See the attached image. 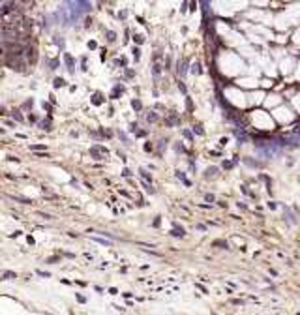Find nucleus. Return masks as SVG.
Here are the masks:
<instances>
[{
    "instance_id": "nucleus-1",
    "label": "nucleus",
    "mask_w": 300,
    "mask_h": 315,
    "mask_svg": "<svg viewBox=\"0 0 300 315\" xmlns=\"http://www.w3.org/2000/svg\"><path fill=\"white\" fill-rule=\"evenodd\" d=\"M218 175H220V173H218V167H208V169L205 171V178H206V180H210V178H216Z\"/></svg>"
},
{
    "instance_id": "nucleus-2",
    "label": "nucleus",
    "mask_w": 300,
    "mask_h": 315,
    "mask_svg": "<svg viewBox=\"0 0 300 315\" xmlns=\"http://www.w3.org/2000/svg\"><path fill=\"white\" fill-rule=\"evenodd\" d=\"M171 235H173V236H186V231H184V227H178L176 223H173V231H171Z\"/></svg>"
},
{
    "instance_id": "nucleus-3",
    "label": "nucleus",
    "mask_w": 300,
    "mask_h": 315,
    "mask_svg": "<svg viewBox=\"0 0 300 315\" xmlns=\"http://www.w3.org/2000/svg\"><path fill=\"white\" fill-rule=\"evenodd\" d=\"M64 60H66V66H68V69L73 73V72H75V68H73V58L69 57L68 53H64Z\"/></svg>"
},
{
    "instance_id": "nucleus-4",
    "label": "nucleus",
    "mask_w": 300,
    "mask_h": 315,
    "mask_svg": "<svg viewBox=\"0 0 300 315\" xmlns=\"http://www.w3.org/2000/svg\"><path fill=\"white\" fill-rule=\"evenodd\" d=\"M118 94H124V86H122V84H116L115 88H113V94H111V98L116 100V96H118Z\"/></svg>"
},
{
    "instance_id": "nucleus-5",
    "label": "nucleus",
    "mask_w": 300,
    "mask_h": 315,
    "mask_svg": "<svg viewBox=\"0 0 300 315\" xmlns=\"http://www.w3.org/2000/svg\"><path fill=\"white\" fill-rule=\"evenodd\" d=\"M103 101H105V100H103V96H101L100 92H96V94L92 96V103H94V105H101Z\"/></svg>"
},
{
    "instance_id": "nucleus-6",
    "label": "nucleus",
    "mask_w": 300,
    "mask_h": 315,
    "mask_svg": "<svg viewBox=\"0 0 300 315\" xmlns=\"http://www.w3.org/2000/svg\"><path fill=\"white\" fill-rule=\"evenodd\" d=\"M283 218H285V220L291 223V225H294V223H296V218H294L291 212H289V208H285V216H283Z\"/></svg>"
},
{
    "instance_id": "nucleus-7",
    "label": "nucleus",
    "mask_w": 300,
    "mask_h": 315,
    "mask_svg": "<svg viewBox=\"0 0 300 315\" xmlns=\"http://www.w3.org/2000/svg\"><path fill=\"white\" fill-rule=\"evenodd\" d=\"M139 173H141V176H143V180H148V182H152V175L146 169H139Z\"/></svg>"
},
{
    "instance_id": "nucleus-8",
    "label": "nucleus",
    "mask_w": 300,
    "mask_h": 315,
    "mask_svg": "<svg viewBox=\"0 0 300 315\" xmlns=\"http://www.w3.org/2000/svg\"><path fill=\"white\" fill-rule=\"evenodd\" d=\"M53 86H54V88H62V86H66V81L57 77V79H54V83H53Z\"/></svg>"
},
{
    "instance_id": "nucleus-9",
    "label": "nucleus",
    "mask_w": 300,
    "mask_h": 315,
    "mask_svg": "<svg viewBox=\"0 0 300 315\" xmlns=\"http://www.w3.org/2000/svg\"><path fill=\"white\" fill-rule=\"evenodd\" d=\"M131 107H133L135 111H141L143 109V103H141L139 100H131Z\"/></svg>"
},
{
    "instance_id": "nucleus-10",
    "label": "nucleus",
    "mask_w": 300,
    "mask_h": 315,
    "mask_svg": "<svg viewBox=\"0 0 300 315\" xmlns=\"http://www.w3.org/2000/svg\"><path fill=\"white\" fill-rule=\"evenodd\" d=\"M39 128L45 130V131H51V130H53V128H51V122H49V120H47V122H45V120L39 122Z\"/></svg>"
},
{
    "instance_id": "nucleus-11",
    "label": "nucleus",
    "mask_w": 300,
    "mask_h": 315,
    "mask_svg": "<svg viewBox=\"0 0 300 315\" xmlns=\"http://www.w3.org/2000/svg\"><path fill=\"white\" fill-rule=\"evenodd\" d=\"M11 116H13V120H17V122H24V118H23V115L19 113V111H13L11 113Z\"/></svg>"
},
{
    "instance_id": "nucleus-12",
    "label": "nucleus",
    "mask_w": 300,
    "mask_h": 315,
    "mask_svg": "<svg viewBox=\"0 0 300 315\" xmlns=\"http://www.w3.org/2000/svg\"><path fill=\"white\" fill-rule=\"evenodd\" d=\"M94 240L98 242V244H101V246H113V242H111V240H105V238H94Z\"/></svg>"
},
{
    "instance_id": "nucleus-13",
    "label": "nucleus",
    "mask_w": 300,
    "mask_h": 315,
    "mask_svg": "<svg viewBox=\"0 0 300 315\" xmlns=\"http://www.w3.org/2000/svg\"><path fill=\"white\" fill-rule=\"evenodd\" d=\"M146 122H148V124L150 122H158V115L156 113H148L146 115Z\"/></svg>"
},
{
    "instance_id": "nucleus-14",
    "label": "nucleus",
    "mask_w": 300,
    "mask_h": 315,
    "mask_svg": "<svg viewBox=\"0 0 300 315\" xmlns=\"http://www.w3.org/2000/svg\"><path fill=\"white\" fill-rule=\"evenodd\" d=\"M212 246H221V248H229V244L225 240H214L212 242Z\"/></svg>"
},
{
    "instance_id": "nucleus-15",
    "label": "nucleus",
    "mask_w": 300,
    "mask_h": 315,
    "mask_svg": "<svg viewBox=\"0 0 300 315\" xmlns=\"http://www.w3.org/2000/svg\"><path fill=\"white\" fill-rule=\"evenodd\" d=\"M131 53H133V58H135V60L141 58V49H139V47H133V51H131Z\"/></svg>"
},
{
    "instance_id": "nucleus-16",
    "label": "nucleus",
    "mask_w": 300,
    "mask_h": 315,
    "mask_svg": "<svg viewBox=\"0 0 300 315\" xmlns=\"http://www.w3.org/2000/svg\"><path fill=\"white\" fill-rule=\"evenodd\" d=\"M193 131H195L197 135H205V131H203V128H201V124H197V126H193Z\"/></svg>"
},
{
    "instance_id": "nucleus-17",
    "label": "nucleus",
    "mask_w": 300,
    "mask_h": 315,
    "mask_svg": "<svg viewBox=\"0 0 300 315\" xmlns=\"http://www.w3.org/2000/svg\"><path fill=\"white\" fill-rule=\"evenodd\" d=\"M244 161H246V163L250 165V167H261V163H259V161H251V160H248V158H246Z\"/></svg>"
},
{
    "instance_id": "nucleus-18",
    "label": "nucleus",
    "mask_w": 300,
    "mask_h": 315,
    "mask_svg": "<svg viewBox=\"0 0 300 315\" xmlns=\"http://www.w3.org/2000/svg\"><path fill=\"white\" fill-rule=\"evenodd\" d=\"M105 34H107V39H109V42H115V39H116V34H115V32H111V30H107Z\"/></svg>"
},
{
    "instance_id": "nucleus-19",
    "label": "nucleus",
    "mask_w": 300,
    "mask_h": 315,
    "mask_svg": "<svg viewBox=\"0 0 300 315\" xmlns=\"http://www.w3.org/2000/svg\"><path fill=\"white\" fill-rule=\"evenodd\" d=\"M32 105H34V101H32V100H26V101L23 103V109H28V107L32 109Z\"/></svg>"
},
{
    "instance_id": "nucleus-20",
    "label": "nucleus",
    "mask_w": 300,
    "mask_h": 315,
    "mask_svg": "<svg viewBox=\"0 0 300 315\" xmlns=\"http://www.w3.org/2000/svg\"><path fill=\"white\" fill-rule=\"evenodd\" d=\"M133 42H137V43H143V42H145V38L141 36V34H135V36H133Z\"/></svg>"
},
{
    "instance_id": "nucleus-21",
    "label": "nucleus",
    "mask_w": 300,
    "mask_h": 315,
    "mask_svg": "<svg viewBox=\"0 0 300 315\" xmlns=\"http://www.w3.org/2000/svg\"><path fill=\"white\" fill-rule=\"evenodd\" d=\"M175 150H176V152H182V154L186 152V148H184V146H182L180 143H176V145H175Z\"/></svg>"
},
{
    "instance_id": "nucleus-22",
    "label": "nucleus",
    "mask_w": 300,
    "mask_h": 315,
    "mask_svg": "<svg viewBox=\"0 0 300 315\" xmlns=\"http://www.w3.org/2000/svg\"><path fill=\"white\" fill-rule=\"evenodd\" d=\"M191 72L199 75V73H201V66H199V64H193V69H191Z\"/></svg>"
},
{
    "instance_id": "nucleus-23",
    "label": "nucleus",
    "mask_w": 300,
    "mask_h": 315,
    "mask_svg": "<svg viewBox=\"0 0 300 315\" xmlns=\"http://www.w3.org/2000/svg\"><path fill=\"white\" fill-rule=\"evenodd\" d=\"M11 278H15L13 272H4V278H2V279H11Z\"/></svg>"
},
{
    "instance_id": "nucleus-24",
    "label": "nucleus",
    "mask_w": 300,
    "mask_h": 315,
    "mask_svg": "<svg viewBox=\"0 0 300 315\" xmlns=\"http://www.w3.org/2000/svg\"><path fill=\"white\" fill-rule=\"evenodd\" d=\"M126 77H128V79L135 77V72H133V69H126Z\"/></svg>"
},
{
    "instance_id": "nucleus-25",
    "label": "nucleus",
    "mask_w": 300,
    "mask_h": 315,
    "mask_svg": "<svg viewBox=\"0 0 300 315\" xmlns=\"http://www.w3.org/2000/svg\"><path fill=\"white\" fill-rule=\"evenodd\" d=\"M205 199H206L208 203H214V201H216V197H214V195H210V193H206V195H205Z\"/></svg>"
},
{
    "instance_id": "nucleus-26",
    "label": "nucleus",
    "mask_w": 300,
    "mask_h": 315,
    "mask_svg": "<svg viewBox=\"0 0 300 315\" xmlns=\"http://www.w3.org/2000/svg\"><path fill=\"white\" fill-rule=\"evenodd\" d=\"M182 133H184V137H186V139L193 141V135H191V133H190V131H188V130H184V131H182Z\"/></svg>"
},
{
    "instance_id": "nucleus-27",
    "label": "nucleus",
    "mask_w": 300,
    "mask_h": 315,
    "mask_svg": "<svg viewBox=\"0 0 300 315\" xmlns=\"http://www.w3.org/2000/svg\"><path fill=\"white\" fill-rule=\"evenodd\" d=\"M45 146L43 145H34V146H30V150H43Z\"/></svg>"
},
{
    "instance_id": "nucleus-28",
    "label": "nucleus",
    "mask_w": 300,
    "mask_h": 315,
    "mask_svg": "<svg viewBox=\"0 0 300 315\" xmlns=\"http://www.w3.org/2000/svg\"><path fill=\"white\" fill-rule=\"evenodd\" d=\"M122 176H126V178H130V176H131V171H130V169H124V171H122Z\"/></svg>"
},
{
    "instance_id": "nucleus-29",
    "label": "nucleus",
    "mask_w": 300,
    "mask_h": 315,
    "mask_svg": "<svg viewBox=\"0 0 300 315\" xmlns=\"http://www.w3.org/2000/svg\"><path fill=\"white\" fill-rule=\"evenodd\" d=\"M178 88H180L184 94H188V90H186V84H184V83H180V81H178Z\"/></svg>"
},
{
    "instance_id": "nucleus-30",
    "label": "nucleus",
    "mask_w": 300,
    "mask_h": 315,
    "mask_svg": "<svg viewBox=\"0 0 300 315\" xmlns=\"http://www.w3.org/2000/svg\"><path fill=\"white\" fill-rule=\"evenodd\" d=\"M57 261H58V257H49V259H47V263H49V265H54Z\"/></svg>"
},
{
    "instance_id": "nucleus-31",
    "label": "nucleus",
    "mask_w": 300,
    "mask_h": 315,
    "mask_svg": "<svg viewBox=\"0 0 300 315\" xmlns=\"http://www.w3.org/2000/svg\"><path fill=\"white\" fill-rule=\"evenodd\" d=\"M38 274H39V276H43V278H51V274H49V272H42V270H38Z\"/></svg>"
},
{
    "instance_id": "nucleus-32",
    "label": "nucleus",
    "mask_w": 300,
    "mask_h": 315,
    "mask_svg": "<svg viewBox=\"0 0 300 315\" xmlns=\"http://www.w3.org/2000/svg\"><path fill=\"white\" fill-rule=\"evenodd\" d=\"M152 148H154V146H152L150 143H146V145H145V150H146V152H152Z\"/></svg>"
},
{
    "instance_id": "nucleus-33",
    "label": "nucleus",
    "mask_w": 300,
    "mask_h": 315,
    "mask_svg": "<svg viewBox=\"0 0 300 315\" xmlns=\"http://www.w3.org/2000/svg\"><path fill=\"white\" fill-rule=\"evenodd\" d=\"M77 300H79L81 304H84V302H86V300H84V296H81V294H77Z\"/></svg>"
},
{
    "instance_id": "nucleus-34",
    "label": "nucleus",
    "mask_w": 300,
    "mask_h": 315,
    "mask_svg": "<svg viewBox=\"0 0 300 315\" xmlns=\"http://www.w3.org/2000/svg\"><path fill=\"white\" fill-rule=\"evenodd\" d=\"M42 105H43V109H45V111H51V105H49V103H45V101H43Z\"/></svg>"
}]
</instances>
